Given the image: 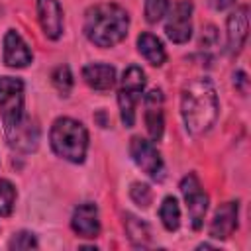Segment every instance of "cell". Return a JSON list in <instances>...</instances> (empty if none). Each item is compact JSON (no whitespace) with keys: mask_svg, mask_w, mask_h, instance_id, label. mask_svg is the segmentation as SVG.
I'll list each match as a JSON object with an SVG mask.
<instances>
[{"mask_svg":"<svg viewBox=\"0 0 251 251\" xmlns=\"http://www.w3.org/2000/svg\"><path fill=\"white\" fill-rule=\"evenodd\" d=\"M0 114L6 135L27 120L24 114V82L20 78H0Z\"/></svg>","mask_w":251,"mask_h":251,"instance_id":"cell-4","label":"cell"},{"mask_svg":"<svg viewBox=\"0 0 251 251\" xmlns=\"http://www.w3.org/2000/svg\"><path fill=\"white\" fill-rule=\"evenodd\" d=\"M159 218L165 226V229L175 231L180 226V210H178V202L175 196H167L159 208Z\"/></svg>","mask_w":251,"mask_h":251,"instance_id":"cell-17","label":"cell"},{"mask_svg":"<svg viewBox=\"0 0 251 251\" xmlns=\"http://www.w3.org/2000/svg\"><path fill=\"white\" fill-rule=\"evenodd\" d=\"M71 226H73L75 233H78L80 237H96L100 233L98 208L94 204H90V202L76 206L75 212H73Z\"/></svg>","mask_w":251,"mask_h":251,"instance_id":"cell-13","label":"cell"},{"mask_svg":"<svg viewBox=\"0 0 251 251\" xmlns=\"http://www.w3.org/2000/svg\"><path fill=\"white\" fill-rule=\"evenodd\" d=\"M53 84H55V88L59 90V94L61 96H69V92H71V88H73V75H71V71H69V67L67 65H61V67H57L55 71H53Z\"/></svg>","mask_w":251,"mask_h":251,"instance_id":"cell-20","label":"cell"},{"mask_svg":"<svg viewBox=\"0 0 251 251\" xmlns=\"http://www.w3.org/2000/svg\"><path fill=\"white\" fill-rule=\"evenodd\" d=\"M235 227H237V202H227L216 210L208 231L210 237L214 239H227L235 231Z\"/></svg>","mask_w":251,"mask_h":251,"instance_id":"cell-14","label":"cell"},{"mask_svg":"<svg viewBox=\"0 0 251 251\" xmlns=\"http://www.w3.org/2000/svg\"><path fill=\"white\" fill-rule=\"evenodd\" d=\"M180 192L184 196L186 202V210L190 216V224L194 229H200L204 224V216L208 210V196L202 190L200 180L196 178V175H186L180 182Z\"/></svg>","mask_w":251,"mask_h":251,"instance_id":"cell-6","label":"cell"},{"mask_svg":"<svg viewBox=\"0 0 251 251\" xmlns=\"http://www.w3.org/2000/svg\"><path fill=\"white\" fill-rule=\"evenodd\" d=\"M169 10V0H145V18L149 24L159 22Z\"/></svg>","mask_w":251,"mask_h":251,"instance_id":"cell-21","label":"cell"},{"mask_svg":"<svg viewBox=\"0 0 251 251\" xmlns=\"http://www.w3.org/2000/svg\"><path fill=\"white\" fill-rule=\"evenodd\" d=\"M180 112L186 131L192 135H202L214 126L218 118V94L210 78H194L184 86Z\"/></svg>","mask_w":251,"mask_h":251,"instance_id":"cell-1","label":"cell"},{"mask_svg":"<svg viewBox=\"0 0 251 251\" xmlns=\"http://www.w3.org/2000/svg\"><path fill=\"white\" fill-rule=\"evenodd\" d=\"M8 247H10V249H35V247H37V241H35L33 233H29V231H20V233H16V235L10 239Z\"/></svg>","mask_w":251,"mask_h":251,"instance_id":"cell-23","label":"cell"},{"mask_svg":"<svg viewBox=\"0 0 251 251\" xmlns=\"http://www.w3.org/2000/svg\"><path fill=\"white\" fill-rule=\"evenodd\" d=\"M247 25H249V8L241 6L227 18V53L237 55L247 39Z\"/></svg>","mask_w":251,"mask_h":251,"instance_id":"cell-12","label":"cell"},{"mask_svg":"<svg viewBox=\"0 0 251 251\" xmlns=\"http://www.w3.org/2000/svg\"><path fill=\"white\" fill-rule=\"evenodd\" d=\"M233 4V0H216V8L218 10H226L227 6H231Z\"/></svg>","mask_w":251,"mask_h":251,"instance_id":"cell-24","label":"cell"},{"mask_svg":"<svg viewBox=\"0 0 251 251\" xmlns=\"http://www.w3.org/2000/svg\"><path fill=\"white\" fill-rule=\"evenodd\" d=\"M137 49L147 59V63H151L153 67H161L167 59V53H165L161 39L155 37L153 33H141L137 37Z\"/></svg>","mask_w":251,"mask_h":251,"instance_id":"cell-16","label":"cell"},{"mask_svg":"<svg viewBox=\"0 0 251 251\" xmlns=\"http://www.w3.org/2000/svg\"><path fill=\"white\" fill-rule=\"evenodd\" d=\"M145 88V75L139 67L131 65L124 71L122 78V88L118 92V104H120V114L122 122L126 127H131L135 124V106L141 100V92Z\"/></svg>","mask_w":251,"mask_h":251,"instance_id":"cell-5","label":"cell"},{"mask_svg":"<svg viewBox=\"0 0 251 251\" xmlns=\"http://www.w3.org/2000/svg\"><path fill=\"white\" fill-rule=\"evenodd\" d=\"M145 104V126L153 141H159L163 137L165 129V118H163V94L161 90H151L143 98Z\"/></svg>","mask_w":251,"mask_h":251,"instance_id":"cell-11","label":"cell"},{"mask_svg":"<svg viewBox=\"0 0 251 251\" xmlns=\"http://www.w3.org/2000/svg\"><path fill=\"white\" fill-rule=\"evenodd\" d=\"M51 147L53 151L71 161V163H82L88 149V133L84 126L73 118H59L51 126Z\"/></svg>","mask_w":251,"mask_h":251,"instance_id":"cell-3","label":"cell"},{"mask_svg":"<svg viewBox=\"0 0 251 251\" xmlns=\"http://www.w3.org/2000/svg\"><path fill=\"white\" fill-rule=\"evenodd\" d=\"M4 63L14 69H22L31 63V51L16 29H8L4 35Z\"/></svg>","mask_w":251,"mask_h":251,"instance_id":"cell-10","label":"cell"},{"mask_svg":"<svg viewBox=\"0 0 251 251\" xmlns=\"http://www.w3.org/2000/svg\"><path fill=\"white\" fill-rule=\"evenodd\" d=\"M126 231H127L129 239L135 245H147V241H149V227L141 220H137L135 216H127V220H126Z\"/></svg>","mask_w":251,"mask_h":251,"instance_id":"cell-18","label":"cell"},{"mask_svg":"<svg viewBox=\"0 0 251 251\" xmlns=\"http://www.w3.org/2000/svg\"><path fill=\"white\" fill-rule=\"evenodd\" d=\"M129 153H131V159L135 161V165L143 173H147L155 180L163 178V159L151 141H147L143 137H133L129 143Z\"/></svg>","mask_w":251,"mask_h":251,"instance_id":"cell-8","label":"cell"},{"mask_svg":"<svg viewBox=\"0 0 251 251\" xmlns=\"http://www.w3.org/2000/svg\"><path fill=\"white\" fill-rule=\"evenodd\" d=\"M37 18L43 33L49 39H59L63 33V10L57 0H37Z\"/></svg>","mask_w":251,"mask_h":251,"instance_id":"cell-9","label":"cell"},{"mask_svg":"<svg viewBox=\"0 0 251 251\" xmlns=\"http://www.w3.org/2000/svg\"><path fill=\"white\" fill-rule=\"evenodd\" d=\"M16 200V188L10 180H0V216H10Z\"/></svg>","mask_w":251,"mask_h":251,"instance_id":"cell-19","label":"cell"},{"mask_svg":"<svg viewBox=\"0 0 251 251\" xmlns=\"http://www.w3.org/2000/svg\"><path fill=\"white\" fill-rule=\"evenodd\" d=\"M129 196H131V200H133L137 206H141V208H147V206L151 204V200H153L151 188H149L147 184H141V182H135V184L131 186Z\"/></svg>","mask_w":251,"mask_h":251,"instance_id":"cell-22","label":"cell"},{"mask_svg":"<svg viewBox=\"0 0 251 251\" xmlns=\"http://www.w3.org/2000/svg\"><path fill=\"white\" fill-rule=\"evenodd\" d=\"M82 78L94 90H110L116 84V69L104 63L86 65L82 69Z\"/></svg>","mask_w":251,"mask_h":251,"instance_id":"cell-15","label":"cell"},{"mask_svg":"<svg viewBox=\"0 0 251 251\" xmlns=\"http://www.w3.org/2000/svg\"><path fill=\"white\" fill-rule=\"evenodd\" d=\"M167 37L175 43H186L192 35V2L190 0H178L173 10L169 12L167 24H165Z\"/></svg>","mask_w":251,"mask_h":251,"instance_id":"cell-7","label":"cell"},{"mask_svg":"<svg viewBox=\"0 0 251 251\" xmlns=\"http://www.w3.org/2000/svg\"><path fill=\"white\" fill-rule=\"evenodd\" d=\"M129 16L118 4H96L86 12L84 33L98 47H114L127 35Z\"/></svg>","mask_w":251,"mask_h":251,"instance_id":"cell-2","label":"cell"}]
</instances>
